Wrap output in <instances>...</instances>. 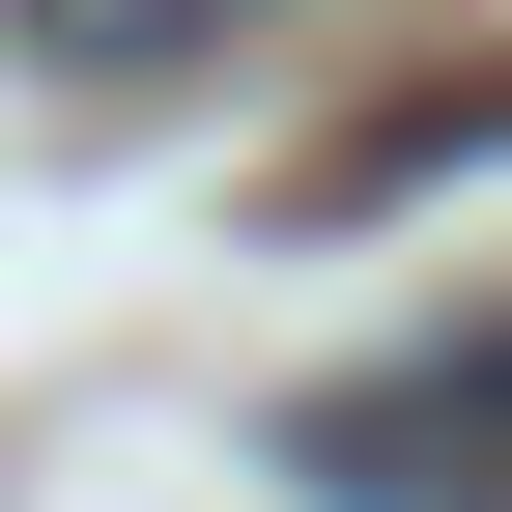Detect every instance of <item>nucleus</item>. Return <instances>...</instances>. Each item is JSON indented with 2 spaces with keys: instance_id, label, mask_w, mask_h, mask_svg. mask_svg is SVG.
<instances>
[{
  "instance_id": "nucleus-1",
  "label": "nucleus",
  "mask_w": 512,
  "mask_h": 512,
  "mask_svg": "<svg viewBox=\"0 0 512 512\" xmlns=\"http://www.w3.org/2000/svg\"><path fill=\"white\" fill-rule=\"evenodd\" d=\"M285 484L313 512H512V313L342 370V399H285Z\"/></svg>"
},
{
  "instance_id": "nucleus-2",
  "label": "nucleus",
  "mask_w": 512,
  "mask_h": 512,
  "mask_svg": "<svg viewBox=\"0 0 512 512\" xmlns=\"http://www.w3.org/2000/svg\"><path fill=\"white\" fill-rule=\"evenodd\" d=\"M228 29H285V0H29L57 86H143V57H228Z\"/></svg>"
}]
</instances>
